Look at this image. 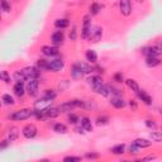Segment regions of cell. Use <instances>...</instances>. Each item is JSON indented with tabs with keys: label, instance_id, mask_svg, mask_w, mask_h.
<instances>
[{
	"label": "cell",
	"instance_id": "obj_40",
	"mask_svg": "<svg viewBox=\"0 0 162 162\" xmlns=\"http://www.w3.org/2000/svg\"><path fill=\"white\" fill-rule=\"evenodd\" d=\"M0 77H2V80H3L4 82H7V84L10 82V76L8 75L7 71H2V75H0Z\"/></svg>",
	"mask_w": 162,
	"mask_h": 162
},
{
	"label": "cell",
	"instance_id": "obj_31",
	"mask_svg": "<svg viewBox=\"0 0 162 162\" xmlns=\"http://www.w3.org/2000/svg\"><path fill=\"white\" fill-rule=\"evenodd\" d=\"M37 67L41 71H48V61L47 60H38L37 61Z\"/></svg>",
	"mask_w": 162,
	"mask_h": 162
},
{
	"label": "cell",
	"instance_id": "obj_39",
	"mask_svg": "<svg viewBox=\"0 0 162 162\" xmlns=\"http://www.w3.org/2000/svg\"><path fill=\"white\" fill-rule=\"evenodd\" d=\"M108 122H109V118L108 117H98V119H96V123H98L99 125L108 124Z\"/></svg>",
	"mask_w": 162,
	"mask_h": 162
},
{
	"label": "cell",
	"instance_id": "obj_50",
	"mask_svg": "<svg viewBox=\"0 0 162 162\" xmlns=\"http://www.w3.org/2000/svg\"><path fill=\"white\" fill-rule=\"evenodd\" d=\"M143 161H148V159H156V156H147L144 158H142Z\"/></svg>",
	"mask_w": 162,
	"mask_h": 162
},
{
	"label": "cell",
	"instance_id": "obj_14",
	"mask_svg": "<svg viewBox=\"0 0 162 162\" xmlns=\"http://www.w3.org/2000/svg\"><path fill=\"white\" fill-rule=\"evenodd\" d=\"M92 90H94L96 94L102 95V96H108V95L110 94V92H109V87H108L107 85H104L103 82H102V84H99V85L92 86Z\"/></svg>",
	"mask_w": 162,
	"mask_h": 162
},
{
	"label": "cell",
	"instance_id": "obj_30",
	"mask_svg": "<svg viewBox=\"0 0 162 162\" xmlns=\"http://www.w3.org/2000/svg\"><path fill=\"white\" fill-rule=\"evenodd\" d=\"M2 100H3V103L5 104V105H14V98L10 95V94H4L3 96H2Z\"/></svg>",
	"mask_w": 162,
	"mask_h": 162
},
{
	"label": "cell",
	"instance_id": "obj_19",
	"mask_svg": "<svg viewBox=\"0 0 162 162\" xmlns=\"http://www.w3.org/2000/svg\"><path fill=\"white\" fill-rule=\"evenodd\" d=\"M110 104L117 109H122V108L125 107V102L122 99V96H114V98L110 100Z\"/></svg>",
	"mask_w": 162,
	"mask_h": 162
},
{
	"label": "cell",
	"instance_id": "obj_2",
	"mask_svg": "<svg viewBox=\"0 0 162 162\" xmlns=\"http://www.w3.org/2000/svg\"><path fill=\"white\" fill-rule=\"evenodd\" d=\"M27 92L29 96H37L38 95V89H39V81L38 79H30L27 82Z\"/></svg>",
	"mask_w": 162,
	"mask_h": 162
},
{
	"label": "cell",
	"instance_id": "obj_12",
	"mask_svg": "<svg viewBox=\"0 0 162 162\" xmlns=\"http://www.w3.org/2000/svg\"><path fill=\"white\" fill-rule=\"evenodd\" d=\"M41 51H42V53H43L44 56H47V57L58 56V53H60L58 48H57V47H55V46H43Z\"/></svg>",
	"mask_w": 162,
	"mask_h": 162
},
{
	"label": "cell",
	"instance_id": "obj_22",
	"mask_svg": "<svg viewBox=\"0 0 162 162\" xmlns=\"http://www.w3.org/2000/svg\"><path fill=\"white\" fill-rule=\"evenodd\" d=\"M85 56H86V60L90 63H96V61H98V55H96V52L92 51V50H87Z\"/></svg>",
	"mask_w": 162,
	"mask_h": 162
},
{
	"label": "cell",
	"instance_id": "obj_34",
	"mask_svg": "<svg viewBox=\"0 0 162 162\" xmlns=\"http://www.w3.org/2000/svg\"><path fill=\"white\" fill-rule=\"evenodd\" d=\"M43 96L44 98H47V99H51V100H55L56 99V96H57V94H56V91L55 90H44V94H43Z\"/></svg>",
	"mask_w": 162,
	"mask_h": 162
},
{
	"label": "cell",
	"instance_id": "obj_26",
	"mask_svg": "<svg viewBox=\"0 0 162 162\" xmlns=\"http://www.w3.org/2000/svg\"><path fill=\"white\" fill-rule=\"evenodd\" d=\"M134 143H136L139 148H147V147H149V146L152 144V142H149L148 139H144V138H137V139L134 141Z\"/></svg>",
	"mask_w": 162,
	"mask_h": 162
},
{
	"label": "cell",
	"instance_id": "obj_24",
	"mask_svg": "<svg viewBox=\"0 0 162 162\" xmlns=\"http://www.w3.org/2000/svg\"><path fill=\"white\" fill-rule=\"evenodd\" d=\"M102 82H103V79H102L99 75L90 76V77L87 79V84H89V85H91V87H92V86H95V85H99V84H102Z\"/></svg>",
	"mask_w": 162,
	"mask_h": 162
},
{
	"label": "cell",
	"instance_id": "obj_49",
	"mask_svg": "<svg viewBox=\"0 0 162 162\" xmlns=\"http://www.w3.org/2000/svg\"><path fill=\"white\" fill-rule=\"evenodd\" d=\"M8 143H10V142H9V141H3V142H2V146H0V149H2V151L5 149V148L8 147Z\"/></svg>",
	"mask_w": 162,
	"mask_h": 162
},
{
	"label": "cell",
	"instance_id": "obj_10",
	"mask_svg": "<svg viewBox=\"0 0 162 162\" xmlns=\"http://www.w3.org/2000/svg\"><path fill=\"white\" fill-rule=\"evenodd\" d=\"M52 102L53 100L47 99V98H44V96H43L41 100H37L34 103V109H37V110H46L47 108L52 107Z\"/></svg>",
	"mask_w": 162,
	"mask_h": 162
},
{
	"label": "cell",
	"instance_id": "obj_11",
	"mask_svg": "<svg viewBox=\"0 0 162 162\" xmlns=\"http://www.w3.org/2000/svg\"><path fill=\"white\" fill-rule=\"evenodd\" d=\"M84 70H82V66H81V62H76L74 63V66H72V71H71V76L74 79H80L84 76Z\"/></svg>",
	"mask_w": 162,
	"mask_h": 162
},
{
	"label": "cell",
	"instance_id": "obj_35",
	"mask_svg": "<svg viewBox=\"0 0 162 162\" xmlns=\"http://www.w3.org/2000/svg\"><path fill=\"white\" fill-rule=\"evenodd\" d=\"M14 79H15L17 81H20V82H23V81L27 80V77L24 76V74H23L22 70H19V71H17V72L14 74Z\"/></svg>",
	"mask_w": 162,
	"mask_h": 162
},
{
	"label": "cell",
	"instance_id": "obj_17",
	"mask_svg": "<svg viewBox=\"0 0 162 162\" xmlns=\"http://www.w3.org/2000/svg\"><path fill=\"white\" fill-rule=\"evenodd\" d=\"M74 108H76V105H75V103H74V100H72V102H65V103H62L58 109H60L61 113H69V112H71Z\"/></svg>",
	"mask_w": 162,
	"mask_h": 162
},
{
	"label": "cell",
	"instance_id": "obj_20",
	"mask_svg": "<svg viewBox=\"0 0 162 162\" xmlns=\"http://www.w3.org/2000/svg\"><path fill=\"white\" fill-rule=\"evenodd\" d=\"M80 125L85 129L86 132H91L92 131V125H91V120L87 117H82L80 120Z\"/></svg>",
	"mask_w": 162,
	"mask_h": 162
},
{
	"label": "cell",
	"instance_id": "obj_45",
	"mask_svg": "<svg viewBox=\"0 0 162 162\" xmlns=\"http://www.w3.org/2000/svg\"><path fill=\"white\" fill-rule=\"evenodd\" d=\"M85 157H86V158H89V159H96V158H99V154H98V153L91 152V153H86V154H85Z\"/></svg>",
	"mask_w": 162,
	"mask_h": 162
},
{
	"label": "cell",
	"instance_id": "obj_32",
	"mask_svg": "<svg viewBox=\"0 0 162 162\" xmlns=\"http://www.w3.org/2000/svg\"><path fill=\"white\" fill-rule=\"evenodd\" d=\"M100 10H102V5H100V4H98V3L91 4V7H90V14H91V15L99 14Z\"/></svg>",
	"mask_w": 162,
	"mask_h": 162
},
{
	"label": "cell",
	"instance_id": "obj_15",
	"mask_svg": "<svg viewBox=\"0 0 162 162\" xmlns=\"http://www.w3.org/2000/svg\"><path fill=\"white\" fill-rule=\"evenodd\" d=\"M43 114H44V119H50V118H56L58 114H60V109L58 108H53V107H50L47 108L46 110H42Z\"/></svg>",
	"mask_w": 162,
	"mask_h": 162
},
{
	"label": "cell",
	"instance_id": "obj_7",
	"mask_svg": "<svg viewBox=\"0 0 162 162\" xmlns=\"http://www.w3.org/2000/svg\"><path fill=\"white\" fill-rule=\"evenodd\" d=\"M24 76L27 77V80H30V79H38L39 75H41V70H38V67H33V66H30V67H25L22 70Z\"/></svg>",
	"mask_w": 162,
	"mask_h": 162
},
{
	"label": "cell",
	"instance_id": "obj_42",
	"mask_svg": "<svg viewBox=\"0 0 162 162\" xmlns=\"http://www.w3.org/2000/svg\"><path fill=\"white\" fill-rule=\"evenodd\" d=\"M114 81H117V82H123V81H124L123 74H122V72H117V74L114 75Z\"/></svg>",
	"mask_w": 162,
	"mask_h": 162
},
{
	"label": "cell",
	"instance_id": "obj_1",
	"mask_svg": "<svg viewBox=\"0 0 162 162\" xmlns=\"http://www.w3.org/2000/svg\"><path fill=\"white\" fill-rule=\"evenodd\" d=\"M32 115H33V110H30V109H20V110L13 112L9 115V119L15 120V122H19V120H25V119L30 118Z\"/></svg>",
	"mask_w": 162,
	"mask_h": 162
},
{
	"label": "cell",
	"instance_id": "obj_27",
	"mask_svg": "<svg viewBox=\"0 0 162 162\" xmlns=\"http://www.w3.org/2000/svg\"><path fill=\"white\" fill-rule=\"evenodd\" d=\"M53 131L56 132V133H62V134H65L67 132V127L65 125V124H62V123H56L55 125H53Z\"/></svg>",
	"mask_w": 162,
	"mask_h": 162
},
{
	"label": "cell",
	"instance_id": "obj_23",
	"mask_svg": "<svg viewBox=\"0 0 162 162\" xmlns=\"http://www.w3.org/2000/svg\"><path fill=\"white\" fill-rule=\"evenodd\" d=\"M125 84H127V86L131 89L132 91H134V92H138V91H139V86H138V84H137L136 80L128 79V80H125Z\"/></svg>",
	"mask_w": 162,
	"mask_h": 162
},
{
	"label": "cell",
	"instance_id": "obj_43",
	"mask_svg": "<svg viewBox=\"0 0 162 162\" xmlns=\"http://www.w3.org/2000/svg\"><path fill=\"white\" fill-rule=\"evenodd\" d=\"M77 37V32H76V27H72V29L70 30V39L71 41H75Z\"/></svg>",
	"mask_w": 162,
	"mask_h": 162
},
{
	"label": "cell",
	"instance_id": "obj_4",
	"mask_svg": "<svg viewBox=\"0 0 162 162\" xmlns=\"http://www.w3.org/2000/svg\"><path fill=\"white\" fill-rule=\"evenodd\" d=\"M119 10L122 15L129 17L132 14V2L131 0H119Z\"/></svg>",
	"mask_w": 162,
	"mask_h": 162
},
{
	"label": "cell",
	"instance_id": "obj_44",
	"mask_svg": "<svg viewBox=\"0 0 162 162\" xmlns=\"http://www.w3.org/2000/svg\"><path fill=\"white\" fill-rule=\"evenodd\" d=\"M139 149V147L133 142L131 146H129V152H131V153H137V151Z\"/></svg>",
	"mask_w": 162,
	"mask_h": 162
},
{
	"label": "cell",
	"instance_id": "obj_13",
	"mask_svg": "<svg viewBox=\"0 0 162 162\" xmlns=\"http://www.w3.org/2000/svg\"><path fill=\"white\" fill-rule=\"evenodd\" d=\"M51 39L53 42V44L56 46H60L63 43V39H65V36H63V32L62 30H56L55 33H52L51 36Z\"/></svg>",
	"mask_w": 162,
	"mask_h": 162
},
{
	"label": "cell",
	"instance_id": "obj_38",
	"mask_svg": "<svg viewBox=\"0 0 162 162\" xmlns=\"http://www.w3.org/2000/svg\"><path fill=\"white\" fill-rule=\"evenodd\" d=\"M65 162H79L81 161V157H77V156H67L63 158Z\"/></svg>",
	"mask_w": 162,
	"mask_h": 162
},
{
	"label": "cell",
	"instance_id": "obj_48",
	"mask_svg": "<svg viewBox=\"0 0 162 162\" xmlns=\"http://www.w3.org/2000/svg\"><path fill=\"white\" fill-rule=\"evenodd\" d=\"M129 107H131L133 110H136V109H137V103H136V100H129Z\"/></svg>",
	"mask_w": 162,
	"mask_h": 162
},
{
	"label": "cell",
	"instance_id": "obj_36",
	"mask_svg": "<svg viewBox=\"0 0 162 162\" xmlns=\"http://www.w3.org/2000/svg\"><path fill=\"white\" fill-rule=\"evenodd\" d=\"M108 87H109V92L112 95H114V96H122V91L119 89H117V87H114L112 85H108Z\"/></svg>",
	"mask_w": 162,
	"mask_h": 162
},
{
	"label": "cell",
	"instance_id": "obj_6",
	"mask_svg": "<svg viewBox=\"0 0 162 162\" xmlns=\"http://www.w3.org/2000/svg\"><path fill=\"white\" fill-rule=\"evenodd\" d=\"M63 67H65V62H63L61 58H55V60L48 61V71L58 72V71H61Z\"/></svg>",
	"mask_w": 162,
	"mask_h": 162
},
{
	"label": "cell",
	"instance_id": "obj_16",
	"mask_svg": "<svg viewBox=\"0 0 162 162\" xmlns=\"http://www.w3.org/2000/svg\"><path fill=\"white\" fill-rule=\"evenodd\" d=\"M13 91H14V94H15L17 96H19V98H22V96L25 94L27 89L24 87L23 82H20V81H17V84H15V85H14V87H13Z\"/></svg>",
	"mask_w": 162,
	"mask_h": 162
},
{
	"label": "cell",
	"instance_id": "obj_9",
	"mask_svg": "<svg viewBox=\"0 0 162 162\" xmlns=\"http://www.w3.org/2000/svg\"><path fill=\"white\" fill-rule=\"evenodd\" d=\"M103 37V29L100 27H94L91 29V33H90V37H89V41L90 42H99Z\"/></svg>",
	"mask_w": 162,
	"mask_h": 162
},
{
	"label": "cell",
	"instance_id": "obj_8",
	"mask_svg": "<svg viewBox=\"0 0 162 162\" xmlns=\"http://www.w3.org/2000/svg\"><path fill=\"white\" fill-rule=\"evenodd\" d=\"M142 53L147 57H158L162 53V51H159V48L156 46H149V47H143Z\"/></svg>",
	"mask_w": 162,
	"mask_h": 162
},
{
	"label": "cell",
	"instance_id": "obj_29",
	"mask_svg": "<svg viewBox=\"0 0 162 162\" xmlns=\"http://www.w3.org/2000/svg\"><path fill=\"white\" fill-rule=\"evenodd\" d=\"M125 151V144H118V146H114L113 148H110V152L113 154H123Z\"/></svg>",
	"mask_w": 162,
	"mask_h": 162
},
{
	"label": "cell",
	"instance_id": "obj_51",
	"mask_svg": "<svg viewBox=\"0 0 162 162\" xmlns=\"http://www.w3.org/2000/svg\"><path fill=\"white\" fill-rule=\"evenodd\" d=\"M159 113H161V114H162V109H159Z\"/></svg>",
	"mask_w": 162,
	"mask_h": 162
},
{
	"label": "cell",
	"instance_id": "obj_47",
	"mask_svg": "<svg viewBox=\"0 0 162 162\" xmlns=\"http://www.w3.org/2000/svg\"><path fill=\"white\" fill-rule=\"evenodd\" d=\"M92 71L98 72V74H103V72H104V69L100 67V66H92Z\"/></svg>",
	"mask_w": 162,
	"mask_h": 162
},
{
	"label": "cell",
	"instance_id": "obj_37",
	"mask_svg": "<svg viewBox=\"0 0 162 162\" xmlns=\"http://www.w3.org/2000/svg\"><path fill=\"white\" fill-rule=\"evenodd\" d=\"M2 10L5 12V13H9L12 10L10 4L8 3V0H2Z\"/></svg>",
	"mask_w": 162,
	"mask_h": 162
},
{
	"label": "cell",
	"instance_id": "obj_3",
	"mask_svg": "<svg viewBox=\"0 0 162 162\" xmlns=\"http://www.w3.org/2000/svg\"><path fill=\"white\" fill-rule=\"evenodd\" d=\"M22 134L27 138V139H32L38 134V129L34 124H27L23 129H22Z\"/></svg>",
	"mask_w": 162,
	"mask_h": 162
},
{
	"label": "cell",
	"instance_id": "obj_28",
	"mask_svg": "<svg viewBox=\"0 0 162 162\" xmlns=\"http://www.w3.org/2000/svg\"><path fill=\"white\" fill-rule=\"evenodd\" d=\"M55 27H56V28H58V29H65V28H67V27H69V20H67V19H65V18H62V19H57V20L55 22Z\"/></svg>",
	"mask_w": 162,
	"mask_h": 162
},
{
	"label": "cell",
	"instance_id": "obj_46",
	"mask_svg": "<svg viewBox=\"0 0 162 162\" xmlns=\"http://www.w3.org/2000/svg\"><path fill=\"white\" fill-rule=\"evenodd\" d=\"M146 125H147L148 128H153V129L156 128V123H154L153 120H151V119H147V120H146Z\"/></svg>",
	"mask_w": 162,
	"mask_h": 162
},
{
	"label": "cell",
	"instance_id": "obj_33",
	"mask_svg": "<svg viewBox=\"0 0 162 162\" xmlns=\"http://www.w3.org/2000/svg\"><path fill=\"white\" fill-rule=\"evenodd\" d=\"M149 137L153 142H161L162 141V133L161 132H154L153 131V132L149 133Z\"/></svg>",
	"mask_w": 162,
	"mask_h": 162
},
{
	"label": "cell",
	"instance_id": "obj_18",
	"mask_svg": "<svg viewBox=\"0 0 162 162\" xmlns=\"http://www.w3.org/2000/svg\"><path fill=\"white\" fill-rule=\"evenodd\" d=\"M138 98H139V100H142L146 105H152V98L151 96L146 92V91H143V90H139L138 92Z\"/></svg>",
	"mask_w": 162,
	"mask_h": 162
},
{
	"label": "cell",
	"instance_id": "obj_5",
	"mask_svg": "<svg viewBox=\"0 0 162 162\" xmlns=\"http://www.w3.org/2000/svg\"><path fill=\"white\" fill-rule=\"evenodd\" d=\"M91 29H92V27H91L90 17H89V15H86V17L84 18L82 29H81V37H82L84 39H89V37H90V33H91Z\"/></svg>",
	"mask_w": 162,
	"mask_h": 162
},
{
	"label": "cell",
	"instance_id": "obj_21",
	"mask_svg": "<svg viewBox=\"0 0 162 162\" xmlns=\"http://www.w3.org/2000/svg\"><path fill=\"white\" fill-rule=\"evenodd\" d=\"M18 136H19V129H18V128L12 127L9 131H8V141H9V142L15 141V139L18 138Z\"/></svg>",
	"mask_w": 162,
	"mask_h": 162
},
{
	"label": "cell",
	"instance_id": "obj_41",
	"mask_svg": "<svg viewBox=\"0 0 162 162\" xmlns=\"http://www.w3.org/2000/svg\"><path fill=\"white\" fill-rule=\"evenodd\" d=\"M69 122L72 124H76L79 123V117L76 114H69Z\"/></svg>",
	"mask_w": 162,
	"mask_h": 162
},
{
	"label": "cell",
	"instance_id": "obj_25",
	"mask_svg": "<svg viewBox=\"0 0 162 162\" xmlns=\"http://www.w3.org/2000/svg\"><path fill=\"white\" fill-rule=\"evenodd\" d=\"M161 63V61L158 60V57H147L146 60V65L148 67H156Z\"/></svg>",
	"mask_w": 162,
	"mask_h": 162
}]
</instances>
